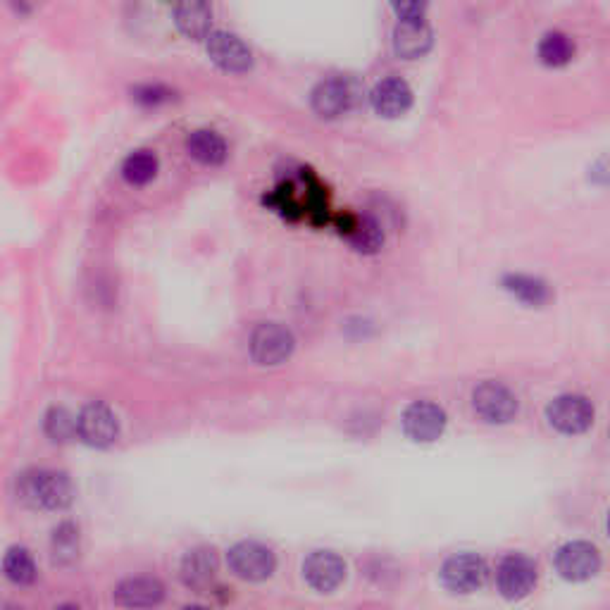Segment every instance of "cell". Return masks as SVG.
Segmentation results:
<instances>
[{"label":"cell","mask_w":610,"mask_h":610,"mask_svg":"<svg viewBox=\"0 0 610 610\" xmlns=\"http://www.w3.org/2000/svg\"><path fill=\"white\" fill-rule=\"evenodd\" d=\"M20 499L34 508L62 510L74 499L72 479L60 470H31L20 477Z\"/></svg>","instance_id":"obj_1"},{"label":"cell","mask_w":610,"mask_h":610,"mask_svg":"<svg viewBox=\"0 0 610 610\" xmlns=\"http://www.w3.org/2000/svg\"><path fill=\"white\" fill-rule=\"evenodd\" d=\"M251 356L258 365H279L291 358L296 348L294 334L279 322H263L251 334Z\"/></svg>","instance_id":"obj_2"},{"label":"cell","mask_w":610,"mask_h":610,"mask_svg":"<svg viewBox=\"0 0 610 610\" xmlns=\"http://www.w3.org/2000/svg\"><path fill=\"white\" fill-rule=\"evenodd\" d=\"M594 406H591L589 398L577 396V394H565L553 398L546 408V417H549L551 427L558 429L560 434H584L587 429L594 425Z\"/></svg>","instance_id":"obj_3"},{"label":"cell","mask_w":610,"mask_h":610,"mask_svg":"<svg viewBox=\"0 0 610 610\" xmlns=\"http://www.w3.org/2000/svg\"><path fill=\"white\" fill-rule=\"evenodd\" d=\"M229 568L241 580L263 582L275 572L277 558L272 549L258 544V541H239L229 549Z\"/></svg>","instance_id":"obj_4"},{"label":"cell","mask_w":610,"mask_h":610,"mask_svg":"<svg viewBox=\"0 0 610 610\" xmlns=\"http://www.w3.org/2000/svg\"><path fill=\"white\" fill-rule=\"evenodd\" d=\"M472 406H475V413L489 425H506L518 415V398L501 382L479 384L475 394H472Z\"/></svg>","instance_id":"obj_5"},{"label":"cell","mask_w":610,"mask_h":610,"mask_svg":"<svg viewBox=\"0 0 610 610\" xmlns=\"http://www.w3.org/2000/svg\"><path fill=\"white\" fill-rule=\"evenodd\" d=\"M77 434L84 444L108 448L120 439V422L105 403H89L77 417Z\"/></svg>","instance_id":"obj_6"},{"label":"cell","mask_w":610,"mask_h":610,"mask_svg":"<svg viewBox=\"0 0 610 610\" xmlns=\"http://www.w3.org/2000/svg\"><path fill=\"white\" fill-rule=\"evenodd\" d=\"M356 93V84H353L351 79L332 77L315 86L310 103H313V110L320 117L336 120V117L346 115V112L356 105Z\"/></svg>","instance_id":"obj_7"},{"label":"cell","mask_w":610,"mask_h":610,"mask_svg":"<svg viewBox=\"0 0 610 610\" xmlns=\"http://www.w3.org/2000/svg\"><path fill=\"white\" fill-rule=\"evenodd\" d=\"M556 568L565 580L584 582L601 570V553L589 541H570L558 549Z\"/></svg>","instance_id":"obj_8"},{"label":"cell","mask_w":610,"mask_h":610,"mask_svg":"<svg viewBox=\"0 0 610 610\" xmlns=\"http://www.w3.org/2000/svg\"><path fill=\"white\" fill-rule=\"evenodd\" d=\"M487 580V563L475 553H460L448 558L441 568V582L456 594H472Z\"/></svg>","instance_id":"obj_9"},{"label":"cell","mask_w":610,"mask_h":610,"mask_svg":"<svg viewBox=\"0 0 610 610\" xmlns=\"http://www.w3.org/2000/svg\"><path fill=\"white\" fill-rule=\"evenodd\" d=\"M446 429L444 408L432 401H415L410 403L403 413V432L413 441H437Z\"/></svg>","instance_id":"obj_10"},{"label":"cell","mask_w":610,"mask_h":610,"mask_svg":"<svg viewBox=\"0 0 610 610\" xmlns=\"http://www.w3.org/2000/svg\"><path fill=\"white\" fill-rule=\"evenodd\" d=\"M205 48H208L210 60L227 72H248L253 67L251 48L229 31H210Z\"/></svg>","instance_id":"obj_11"},{"label":"cell","mask_w":610,"mask_h":610,"mask_svg":"<svg viewBox=\"0 0 610 610\" xmlns=\"http://www.w3.org/2000/svg\"><path fill=\"white\" fill-rule=\"evenodd\" d=\"M496 582H499V591L506 599H522L537 584V565L527 556L510 553V556L501 560Z\"/></svg>","instance_id":"obj_12"},{"label":"cell","mask_w":610,"mask_h":610,"mask_svg":"<svg viewBox=\"0 0 610 610\" xmlns=\"http://www.w3.org/2000/svg\"><path fill=\"white\" fill-rule=\"evenodd\" d=\"M303 577L315 591L339 589L346 580V563L344 558L336 556L332 551H315L305 558L303 563Z\"/></svg>","instance_id":"obj_13"},{"label":"cell","mask_w":610,"mask_h":610,"mask_svg":"<svg viewBox=\"0 0 610 610\" xmlns=\"http://www.w3.org/2000/svg\"><path fill=\"white\" fill-rule=\"evenodd\" d=\"M112 599L122 608H155L165 599V587L155 577H129V580L117 584Z\"/></svg>","instance_id":"obj_14"},{"label":"cell","mask_w":610,"mask_h":610,"mask_svg":"<svg viewBox=\"0 0 610 610\" xmlns=\"http://www.w3.org/2000/svg\"><path fill=\"white\" fill-rule=\"evenodd\" d=\"M370 103L377 115L394 120V117L406 115L410 110V105H413V91H410V86L403 82V79L389 77L372 89Z\"/></svg>","instance_id":"obj_15"},{"label":"cell","mask_w":610,"mask_h":610,"mask_svg":"<svg viewBox=\"0 0 610 610\" xmlns=\"http://www.w3.org/2000/svg\"><path fill=\"white\" fill-rule=\"evenodd\" d=\"M217 568H220V563H217L215 549L198 546V549L189 551L184 556L179 575H182V582L189 589H208L215 580Z\"/></svg>","instance_id":"obj_16"},{"label":"cell","mask_w":610,"mask_h":610,"mask_svg":"<svg viewBox=\"0 0 610 610\" xmlns=\"http://www.w3.org/2000/svg\"><path fill=\"white\" fill-rule=\"evenodd\" d=\"M434 43L432 29L425 22H398L394 31V51L398 58H422Z\"/></svg>","instance_id":"obj_17"},{"label":"cell","mask_w":610,"mask_h":610,"mask_svg":"<svg viewBox=\"0 0 610 610\" xmlns=\"http://www.w3.org/2000/svg\"><path fill=\"white\" fill-rule=\"evenodd\" d=\"M174 22L179 31L189 39H208L210 24H213V10L203 3H182L174 8Z\"/></svg>","instance_id":"obj_18"},{"label":"cell","mask_w":610,"mask_h":610,"mask_svg":"<svg viewBox=\"0 0 610 610\" xmlns=\"http://www.w3.org/2000/svg\"><path fill=\"white\" fill-rule=\"evenodd\" d=\"M186 151L201 165H220L227 158V143L217 132L198 129L186 139Z\"/></svg>","instance_id":"obj_19"},{"label":"cell","mask_w":610,"mask_h":610,"mask_svg":"<svg viewBox=\"0 0 610 610\" xmlns=\"http://www.w3.org/2000/svg\"><path fill=\"white\" fill-rule=\"evenodd\" d=\"M3 572L12 584H20V587L34 584L36 575H39V572H36L34 558H31V553L27 549H22V546H12V549L5 553Z\"/></svg>","instance_id":"obj_20"},{"label":"cell","mask_w":610,"mask_h":610,"mask_svg":"<svg viewBox=\"0 0 610 610\" xmlns=\"http://www.w3.org/2000/svg\"><path fill=\"white\" fill-rule=\"evenodd\" d=\"M575 55V43L570 41L568 34L563 31H549L539 43V60L546 67H563L568 65Z\"/></svg>","instance_id":"obj_21"},{"label":"cell","mask_w":610,"mask_h":610,"mask_svg":"<svg viewBox=\"0 0 610 610\" xmlns=\"http://www.w3.org/2000/svg\"><path fill=\"white\" fill-rule=\"evenodd\" d=\"M53 558L55 563L60 565H70L79 556V527L74 522H60L58 527L53 529Z\"/></svg>","instance_id":"obj_22"},{"label":"cell","mask_w":610,"mask_h":610,"mask_svg":"<svg viewBox=\"0 0 610 610\" xmlns=\"http://www.w3.org/2000/svg\"><path fill=\"white\" fill-rule=\"evenodd\" d=\"M155 174H158V158L151 151H136L122 165V177L134 186L153 182Z\"/></svg>","instance_id":"obj_23"},{"label":"cell","mask_w":610,"mask_h":610,"mask_svg":"<svg viewBox=\"0 0 610 610\" xmlns=\"http://www.w3.org/2000/svg\"><path fill=\"white\" fill-rule=\"evenodd\" d=\"M503 286H506V289L515 298H520L522 303L541 305V303L549 301V286L541 282V279L525 277V275H510V277H506Z\"/></svg>","instance_id":"obj_24"},{"label":"cell","mask_w":610,"mask_h":610,"mask_svg":"<svg viewBox=\"0 0 610 610\" xmlns=\"http://www.w3.org/2000/svg\"><path fill=\"white\" fill-rule=\"evenodd\" d=\"M43 432L51 441H58V444H65V441H72L77 437V417H74L70 410L65 408H51L46 413V420H43Z\"/></svg>","instance_id":"obj_25"},{"label":"cell","mask_w":610,"mask_h":610,"mask_svg":"<svg viewBox=\"0 0 610 610\" xmlns=\"http://www.w3.org/2000/svg\"><path fill=\"white\" fill-rule=\"evenodd\" d=\"M346 239L351 241V246L356 248V251L363 253H375L384 244L382 229H379V224L375 220H370V217H363V220L358 217L356 227H353V232L348 234Z\"/></svg>","instance_id":"obj_26"},{"label":"cell","mask_w":610,"mask_h":610,"mask_svg":"<svg viewBox=\"0 0 610 610\" xmlns=\"http://www.w3.org/2000/svg\"><path fill=\"white\" fill-rule=\"evenodd\" d=\"M172 93L163 89V86H141V89L134 91V98L143 105H158L170 101Z\"/></svg>","instance_id":"obj_27"},{"label":"cell","mask_w":610,"mask_h":610,"mask_svg":"<svg viewBox=\"0 0 610 610\" xmlns=\"http://www.w3.org/2000/svg\"><path fill=\"white\" fill-rule=\"evenodd\" d=\"M394 12L401 22H425V3H396Z\"/></svg>","instance_id":"obj_28"},{"label":"cell","mask_w":610,"mask_h":610,"mask_svg":"<svg viewBox=\"0 0 610 610\" xmlns=\"http://www.w3.org/2000/svg\"><path fill=\"white\" fill-rule=\"evenodd\" d=\"M58 610H82L79 606H72V603H67V606H60Z\"/></svg>","instance_id":"obj_29"},{"label":"cell","mask_w":610,"mask_h":610,"mask_svg":"<svg viewBox=\"0 0 610 610\" xmlns=\"http://www.w3.org/2000/svg\"><path fill=\"white\" fill-rule=\"evenodd\" d=\"M184 610H208V608H203V606H186Z\"/></svg>","instance_id":"obj_30"},{"label":"cell","mask_w":610,"mask_h":610,"mask_svg":"<svg viewBox=\"0 0 610 610\" xmlns=\"http://www.w3.org/2000/svg\"><path fill=\"white\" fill-rule=\"evenodd\" d=\"M0 610H22V608H17V606H3Z\"/></svg>","instance_id":"obj_31"}]
</instances>
